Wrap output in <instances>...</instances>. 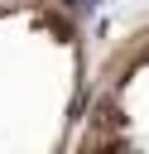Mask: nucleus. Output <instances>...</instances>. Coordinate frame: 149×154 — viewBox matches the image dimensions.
<instances>
[{"label":"nucleus","mask_w":149,"mask_h":154,"mask_svg":"<svg viewBox=\"0 0 149 154\" xmlns=\"http://www.w3.org/2000/svg\"><path fill=\"white\" fill-rule=\"evenodd\" d=\"M106 154H130V149H125V144H115V149H106Z\"/></svg>","instance_id":"nucleus-1"}]
</instances>
